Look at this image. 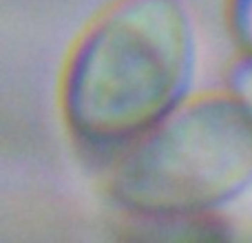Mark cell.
<instances>
[{"mask_svg": "<svg viewBox=\"0 0 252 243\" xmlns=\"http://www.w3.org/2000/svg\"><path fill=\"white\" fill-rule=\"evenodd\" d=\"M192 38L175 0H122L78 49L66 80V115L80 137L139 139L179 104Z\"/></svg>", "mask_w": 252, "mask_h": 243, "instance_id": "1", "label": "cell"}, {"mask_svg": "<svg viewBox=\"0 0 252 243\" xmlns=\"http://www.w3.org/2000/svg\"><path fill=\"white\" fill-rule=\"evenodd\" d=\"M252 183V106L206 97L173 111L122 159L111 195L148 219H190Z\"/></svg>", "mask_w": 252, "mask_h": 243, "instance_id": "2", "label": "cell"}, {"mask_svg": "<svg viewBox=\"0 0 252 243\" xmlns=\"http://www.w3.org/2000/svg\"><path fill=\"white\" fill-rule=\"evenodd\" d=\"M235 22L246 47L252 49V0H237Z\"/></svg>", "mask_w": 252, "mask_h": 243, "instance_id": "3", "label": "cell"}, {"mask_svg": "<svg viewBox=\"0 0 252 243\" xmlns=\"http://www.w3.org/2000/svg\"><path fill=\"white\" fill-rule=\"evenodd\" d=\"M239 95L252 106V64H248L239 75Z\"/></svg>", "mask_w": 252, "mask_h": 243, "instance_id": "4", "label": "cell"}]
</instances>
